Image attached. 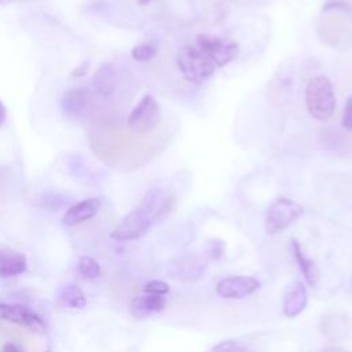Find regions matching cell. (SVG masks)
<instances>
[{
    "mask_svg": "<svg viewBox=\"0 0 352 352\" xmlns=\"http://www.w3.org/2000/svg\"><path fill=\"white\" fill-rule=\"evenodd\" d=\"M173 195L161 187H151L142 202L131 210L111 231L114 241L124 242L143 236L150 227L161 220L172 208Z\"/></svg>",
    "mask_w": 352,
    "mask_h": 352,
    "instance_id": "6da1fadb",
    "label": "cell"
},
{
    "mask_svg": "<svg viewBox=\"0 0 352 352\" xmlns=\"http://www.w3.org/2000/svg\"><path fill=\"white\" fill-rule=\"evenodd\" d=\"M305 104L309 116L318 121L329 120L336 109V95L331 81L324 76H314L305 87Z\"/></svg>",
    "mask_w": 352,
    "mask_h": 352,
    "instance_id": "7a4b0ae2",
    "label": "cell"
},
{
    "mask_svg": "<svg viewBox=\"0 0 352 352\" xmlns=\"http://www.w3.org/2000/svg\"><path fill=\"white\" fill-rule=\"evenodd\" d=\"M176 65L184 80L197 85L204 84L217 70L214 63L195 45H184L179 48L176 54Z\"/></svg>",
    "mask_w": 352,
    "mask_h": 352,
    "instance_id": "3957f363",
    "label": "cell"
},
{
    "mask_svg": "<svg viewBox=\"0 0 352 352\" xmlns=\"http://www.w3.org/2000/svg\"><path fill=\"white\" fill-rule=\"evenodd\" d=\"M302 213L304 208L298 202L280 197L268 206L264 219V230L270 235L278 234L286 230Z\"/></svg>",
    "mask_w": 352,
    "mask_h": 352,
    "instance_id": "277c9868",
    "label": "cell"
},
{
    "mask_svg": "<svg viewBox=\"0 0 352 352\" xmlns=\"http://www.w3.org/2000/svg\"><path fill=\"white\" fill-rule=\"evenodd\" d=\"M195 47L201 50L217 69L232 62L239 51L236 41L210 34H198Z\"/></svg>",
    "mask_w": 352,
    "mask_h": 352,
    "instance_id": "5b68a950",
    "label": "cell"
},
{
    "mask_svg": "<svg viewBox=\"0 0 352 352\" xmlns=\"http://www.w3.org/2000/svg\"><path fill=\"white\" fill-rule=\"evenodd\" d=\"M161 120V110L157 100L151 95H144L132 109L126 118V125L131 132L144 135L151 132Z\"/></svg>",
    "mask_w": 352,
    "mask_h": 352,
    "instance_id": "8992f818",
    "label": "cell"
},
{
    "mask_svg": "<svg viewBox=\"0 0 352 352\" xmlns=\"http://www.w3.org/2000/svg\"><path fill=\"white\" fill-rule=\"evenodd\" d=\"M260 282L253 276L246 275H236V276H227L217 282L216 293L221 298L235 300V298H245L258 290Z\"/></svg>",
    "mask_w": 352,
    "mask_h": 352,
    "instance_id": "52a82bcc",
    "label": "cell"
},
{
    "mask_svg": "<svg viewBox=\"0 0 352 352\" xmlns=\"http://www.w3.org/2000/svg\"><path fill=\"white\" fill-rule=\"evenodd\" d=\"M0 319H4L7 322L15 323L18 326L26 327L37 333H43L45 330L41 318L32 309L19 304L0 302Z\"/></svg>",
    "mask_w": 352,
    "mask_h": 352,
    "instance_id": "ba28073f",
    "label": "cell"
},
{
    "mask_svg": "<svg viewBox=\"0 0 352 352\" xmlns=\"http://www.w3.org/2000/svg\"><path fill=\"white\" fill-rule=\"evenodd\" d=\"M320 333L330 341L348 340L352 336V320L345 314H326L320 320Z\"/></svg>",
    "mask_w": 352,
    "mask_h": 352,
    "instance_id": "9c48e42d",
    "label": "cell"
},
{
    "mask_svg": "<svg viewBox=\"0 0 352 352\" xmlns=\"http://www.w3.org/2000/svg\"><path fill=\"white\" fill-rule=\"evenodd\" d=\"M100 209V199L99 198H87L82 199L77 204H74L73 206H70L63 217H62V224L66 227H72L80 223H84L89 219H92L94 216L98 214Z\"/></svg>",
    "mask_w": 352,
    "mask_h": 352,
    "instance_id": "30bf717a",
    "label": "cell"
},
{
    "mask_svg": "<svg viewBox=\"0 0 352 352\" xmlns=\"http://www.w3.org/2000/svg\"><path fill=\"white\" fill-rule=\"evenodd\" d=\"M60 107L69 120L77 121L82 118L87 113L88 107V98L82 88H72L63 92L60 99Z\"/></svg>",
    "mask_w": 352,
    "mask_h": 352,
    "instance_id": "8fae6325",
    "label": "cell"
},
{
    "mask_svg": "<svg viewBox=\"0 0 352 352\" xmlns=\"http://www.w3.org/2000/svg\"><path fill=\"white\" fill-rule=\"evenodd\" d=\"M117 84H118V70L116 67L114 63L106 62L103 63L96 73L94 74L92 78V87L94 91L100 95V96H111L116 89H117Z\"/></svg>",
    "mask_w": 352,
    "mask_h": 352,
    "instance_id": "7c38bea8",
    "label": "cell"
},
{
    "mask_svg": "<svg viewBox=\"0 0 352 352\" xmlns=\"http://www.w3.org/2000/svg\"><path fill=\"white\" fill-rule=\"evenodd\" d=\"M308 292L301 282H294L283 294L282 309L287 318L298 316L307 307Z\"/></svg>",
    "mask_w": 352,
    "mask_h": 352,
    "instance_id": "4fadbf2b",
    "label": "cell"
},
{
    "mask_svg": "<svg viewBox=\"0 0 352 352\" xmlns=\"http://www.w3.org/2000/svg\"><path fill=\"white\" fill-rule=\"evenodd\" d=\"M206 270V263L199 257H182L177 258L172 265V274L180 280H197Z\"/></svg>",
    "mask_w": 352,
    "mask_h": 352,
    "instance_id": "5bb4252c",
    "label": "cell"
},
{
    "mask_svg": "<svg viewBox=\"0 0 352 352\" xmlns=\"http://www.w3.org/2000/svg\"><path fill=\"white\" fill-rule=\"evenodd\" d=\"M166 307V298L165 296H157V294H143L138 296L131 301L129 309L131 314L138 318H146L151 315L153 312H160Z\"/></svg>",
    "mask_w": 352,
    "mask_h": 352,
    "instance_id": "9a60e30c",
    "label": "cell"
},
{
    "mask_svg": "<svg viewBox=\"0 0 352 352\" xmlns=\"http://www.w3.org/2000/svg\"><path fill=\"white\" fill-rule=\"evenodd\" d=\"M26 256L11 248L0 249V276H15L26 271Z\"/></svg>",
    "mask_w": 352,
    "mask_h": 352,
    "instance_id": "2e32d148",
    "label": "cell"
},
{
    "mask_svg": "<svg viewBox=\"0 0 352 352\" xmlns=\"http://www.w3.org/2000/svg\"><path fill=\"white\" fill-rule=\"evenodd\" d=\"M55 301L59 307L81 309L87 305V297L76 283L60 285L55 292Z\"/></svg>",
    "mask_w": 352,
    "mask_h": 352,
    "instance_id": "e0dca14e",
    "label": "cell"
},
{
    "mask_svg": "<svg viewBox=\"0 0 352 352\" xmlns=\"http://www.w3.org/2000/svg\"><path fill=\"white\" fill-rule=\"evenodd\" d=\"M290 242H292L290 245H292L293 256H294V258H296V263H297L300 271H301L302 275H304L305 282H307L309 286H312V287L316 286L319 274H318V268H316L315 263H314L312 260H309V258L304 254V252H302V249H301V246H300V243H298L297 239H292Z\"/></svg>",
    "mask_w": 352,
    "mask_h": 352,
    "instance_id": "ac0fdd59",
    "label": "cell"
},
{
    "mask_svg": "<svg viewBox=\"0 0 352 352\" xmlns=\"http://www.w3.org/2000/svg\"><path fill=\"white\" fill-rule=\"evenodd\" d=\"M77 271L85 279H95L100 274V265L95 258L89 256H81L77 260Z\"/></svg>",
    "mask_w": 352,
    "mask_h": 352,
    "instance_id": "d6986e66",
    "label": "cell"
},
{
    "mask_svg": "<svg viewBox=\"0 0 352 352\" xmlns=\"http://www.w3.org/2000/svg\"><path fill=\"white\" fill-rule=\"evenodd\" d=\"M155 54H157V48H155V45L150 44V43L135 45L131 51L132 58L139 62H148L150 59H153L155 56Z\"/></svg>",
    "mask_w": 352,
    "mask_h": 352,
    "instance_id": "ffe728a7",
    "label": "cell"
},
{
    "mask_svg": "<svg viewBox=\"0 0 352 352\" xmlns=\"http://www.w3.org/2000/svg\"><path fill=\"white\" fill-rule=\"evenodd\" d=\"M66 165H67V169H69V173L74 177H81L87 173V165H85V161L81 155L78 154H74L72 155L70 158H67L66 161Z\"/></svg>",
    "mask_w": 352,
    "mask_h": 352,
    "instance_id": "44dd1931",
    "label": "cell"
},
{
    "mask_svg": "<svg viewBox=\"0 0 352 352\" xmlns=\"http://www.w3.org/2000/svg\"><path fill=\"white\" fill-rule=\"evenodd\" d=\"M212 352H252L248 346L243 344L234 341V340H226L219 344H216L212 349Z\"/></svg>",
    "mask_w": 352,
    "mask_h": 352,
    "instance_id": "7402d4cb",
    "label": "cell"
},
{
    "mask_svg": "<svg viewBox=\"0 0 352 352\" xmlns=\"http://www.w3.org/2000/svg\"><path fill=\"white\" fill-rule=\"evenodd\" d=\"M143 290L147 293V294H157V296H165L169 293V285L164 280H160V279H153V280H148L144 286H143Z\"/></svg>",
    "mask_w": 352,
    "mask_h": 352,
    "instance_id": "603a6c76",
    "label": "cell"
},
{
    "mask_svg": "<svg viewBox=\"0 0 352 352\" xmlns=\"http://www.w3.org/2000/svg\"><path fill=\"white\" fill-rule=\"evenodd\" d=\"M341 124L346 131H352V95L346 98L342 117H341Z\"/></svg>",
    "mask_w": 352,
    "mask_h": 352,
    "instance_id": "cb8c5ba5",
    "label": "cell"
},
{
    "mask_svg": "<svg viewBox=\"0 0 352 352\" xmlns=\"http://www.w3.org/2000/svg\"><path fill=\"white\" fill-rule=\"evenodd\" d=\"M224 253V245L221 241H209L206 245V254L210 258H219Z\"/></svg>",
    "mask_w": 352,
    "mask_h": 352,
    "instance_id": "d4e9b609",
    "label": "cell"
},
{
    "mask_svg": "<svg viewBox=\"0 0 352 352\" xmlns=\"http://www.w3.org/2000/svg\"><path fill=\"white\" fill-rule=\"evenodd\" d=\"M41 201H43V205H45V206H51V208L55 206V208H58V206H60L63 204L65 198L62 195H59V194H55V192H45V194H43Z\"/></svg>",
    "mask_w": 352,
    "mask_h": 352,
    "instance_id": "484cf974",
    "label": "cell"
},
{
    "mask_svg": "<svg viewBox=\"0 0 352 352\" xmlns=\"http://www.w3.org/2000/svg\"><path fill=\"white\" fill-rule=\"evenodd\" d=\"M88 67H89V63H88V60H85V62H82L77 69L73 70L72 76H73V77H81V76H84V74L88 72Z\"/></svg>",
    "mask_w": 352,
    "mask_h": 352,
    "instance_id": "4316f807",
    "label": "cell"
},
{
    "mask_svg": "<svg viewBox=\"0 0 352 352\" xmlns=\"http://www.w3.org/2000/svg\"><path fill=\"white\" fill-rule=\"evenodd\" d=\"M1 352H23V349L15 342H7L1 348Z\"/></svg>",
    "mask_w": 352,
    "mask_h": 352,
    "instance_id": "83f0119b",
    "label": "cell"
},
{
    "mask_svg": "<svg viewBox=\"0 0 352 352\" xmlns=\"http://www.w3.org/2000/svg\"><path fill=\"white\" fill-rule=\"evenodd\" d=\"M6 116H7L6 106H4V104H3V102L0 100V126L4 124V121H6Z\"/></svg>",
    "mask_w": 352,
    "mask_h": 352,
    "instance_id": "f1b7e54d",
    "label": "cell"
},
{
    "mask_svg": "<svg viewBox=\"0 0 352 352\" xmlns=\"http://www.w3.org/2000/svg\"><path fill=\"white\" fill-rule=\"evenodd\" d=\"M15 0H0V4H8V3H12Z\"/></svg>",
    "mask_w": 352,
    "mask_h": 352,
    "instance_id": "f546056e",
    "label": "cell"
},
{
    "mask_svg": "<svg viewBox=\"0 0 352 352\" xmlns=\"http://www.w3.org/2000/svg\"><path fill=\"white\" fill-rule=\"evenodd\" d=\"M148 1H150V0H139L140 4H146V3H148Z\"/></svg>",
    "mask_w": 352,
    "mask_h": 352,
    "instance_id": "4dcf8cb0",
    "label": "cell"
},
{
    "mask_svg": "<svg viewBox=\"0 0 352 352\" xmlns=\"http://www.w3.org/2000/svg\"><path fill=\"white\" fill-rule=\"evenodd\" d=\"M45 352H51V351H50V349H48V351H45Z\"/></svg>",
    "mask_w": 352,
    "mask_h": 352,
    "instance_id": "1f68e13d",
    "label": "cell"
}]
</instances>
